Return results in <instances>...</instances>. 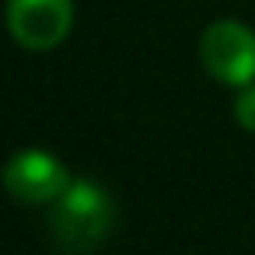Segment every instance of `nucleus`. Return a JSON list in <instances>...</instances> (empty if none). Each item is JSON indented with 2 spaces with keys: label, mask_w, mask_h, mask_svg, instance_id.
Here are the masks:
<instances>
[{
  "label": "nucleus",
  "mask_w": 255,
  "mask_h": 255,
  "mask_svg": "<svg viewBox=\"0 0 255 255\" xmlns=\"http://www.w3.org/2000/svg\"><path fill=\"white\" fill-rule=\"evenodd\" d=\"M116 224V206L109 192L95 182H70V189L49 203V238L60 252L84 255L95 252Z\"/></svg>",
  "instance_id": "obj_1"
},
{
  "label": "nucleus",
  "mask_w": 255,
  "mask_h": 255,
  "mask_svg": "<svg viewBox=\"0 0 255 255\" xmlns=\"http://www.w3.org/2000/svg\"><path fill=\"white\" fill-rule=\"evenodd\" d=\"M199 60L213 81L241 88L255 81V32L234 18H220L203 32Z\"/></svg>",
  "instance_id": "obj_2"
},
{
  "label": "nucleus",
  "mask_w": 255,
  "mask_h": 255,
  "mask_svg": "<svg viewBox=\"0 0 255 255\" xmlns=\"http://www.w3.org/2000/svg\"><path fill=\"white\" fill-rule=\"evenodd\" d=\"M74 4L70 0H7V28L21 49L46 53L70 35Z\"/></svg>",
  "instance_id": "obj_3"
},
{
  "label": "nucleus",
  "mask_w": 255,
  "mask_h": 255,
  "mask_svg": "<svg viewBox=\"0 0 255 255\" xmlns=\"http://www.w3.org/2000/svg\"><path fill=\"white\" fill-rule=\"evenodd\" d=\"M4 189L18 203L46 206V203H56L70 189V175L46 150H18L4 168Z\"/></svg>",
  "instance_id": "obj_4"
},
{
  "label": "nucleus",
  "mask_w": 255,
  "mask_h": 255,
  "mask_svg": "<svg viewBox=\"0 0 255 255\" xmlns=\"http://www.w3.org/2000/svg\"><path fill=\"white\" fill-rule=\"evenodd\" d=\"M234 119H238L241 129L255 133V81L238 88V95H234Z\"/></svg>",
  "instance_id": "obj_5"
}]
</instances>
